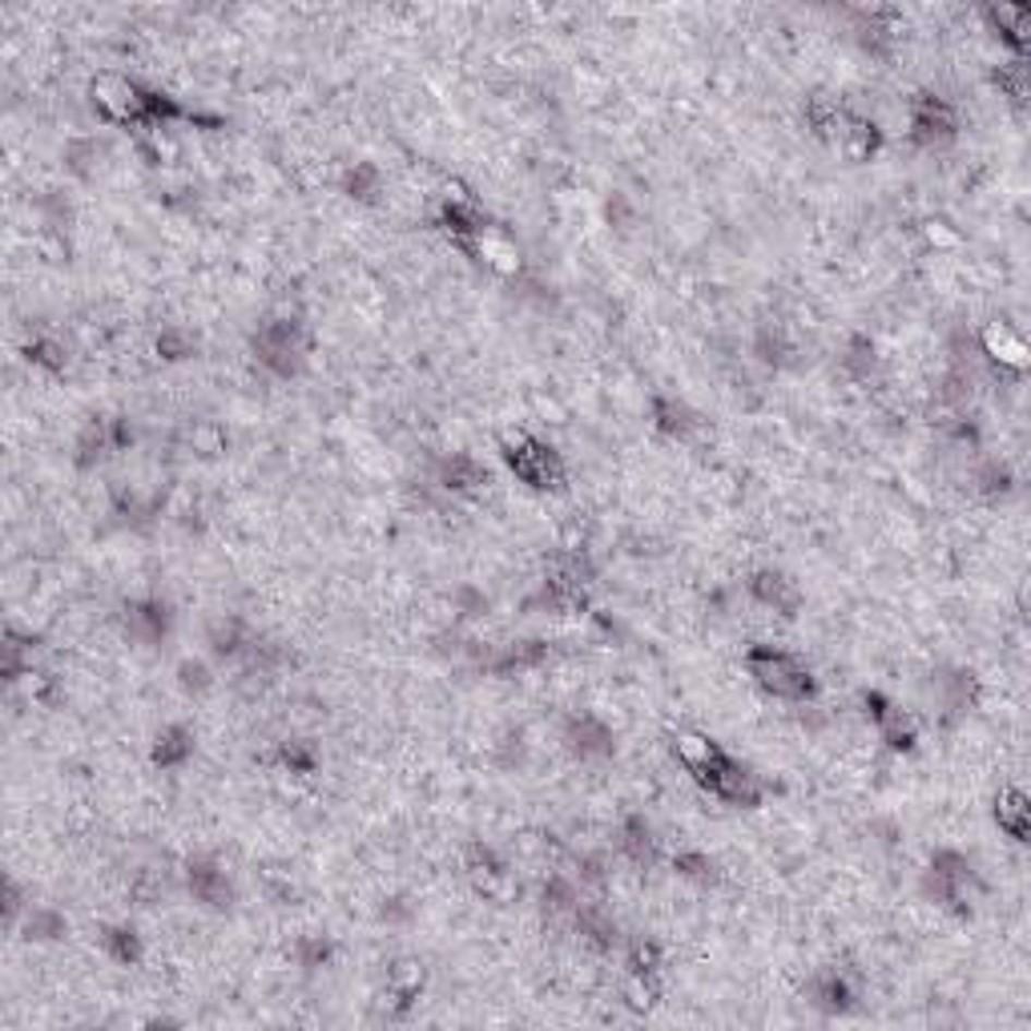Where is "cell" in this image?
Here are the masks:
<instances>
[{"label": "cell", "mask_w": 1031, "mask_h": 1031, "mask_svg": "<svg viewBox=\"0 0 1031 1031\" xmlns=\"http://www.w3.org/2000/svg\"><path fill=\"white\" fill-rule=\"evenodd\" d=\"M439 484H444L448 492H476L480 484H488V472H484V463H480L476 456L460 451V456L444 460V468H439Z\"/></svg>", "instance_id": "obj_23"}, {"label": "cell", "mask_w": 1031, "mask_h": 1031, "mask_svg": "<svg viewBox=\"0 0 1031 1031\" xmlns=\"http://www.w3.org/2000/svg\"><path fill=\"white\" fill-rule=\"evenodd\" d=\"M101 951L113 959V963L121 967H133L137 959H142V939H137V931L133 926H101Z\"/></svg>", "instance_id": "obj_28"}, {"label": "cell", "mask_w": 1031, "mask_h": 1031, "mask_svg": "<svg viewBox=\"0 0 1031 1031\" xmlns=\"http://www.w3.org/2000/svg\"><path fill=\"white\" fill-rule=\"evenodd\" d=\"M842 367H847L854 379H866L874 371V343L866 335H854V339H850L847 355H842Z\"/></svg>", "instance_id": "obj_34"}, {"label": "cell", "mask_w": 1031, "mask_h": 1031, "mask_svg": "<svg viewBox=\"0 0 1031 1031\" xmlns=\"http://www.w3.org/2000/svg\"><path fill=\"white\" fill-rule=\"evenodd\" d=\"M959 133V113L951 101H943L935 93H914L911 97V142L923 149L947 146Z\"/></svg>", "instance_id": "obj_7"}, {"label": "cell", "mask_w": 1031, "mask_h": 1031, "mask_svg": "<svg viewBox=\"0 0 1031 1031\" xmlns=\"http://www.w3.org/2000/svg\"><path fill=\"white\" fill-rule=\"evenodd\" d=\"M979 347H983V355L995 359L999 367L1016 371V375L1028 367V339L1011 323H987L983 335H979Z\"/></svg>", "instance_id": "obj_9"}, {"label": "cell", "mask_w": 1031, "mask_h": 1031, "mask_svg": "<svg viewBox=\"0 0 1031 1031\" xmlns=\"http://www.w3.org/2000/svg\"><path fill=\"white\" fill-rule=\"evenodd\" d=\"M617 847H621V854L629 862H636V866H648V862L657 859V834H653V826H648L645 818H624Z\"/></svg>", "instance_id": "obj_22"}, {"label": "cell", "mask_w": 1031, "mask_h": 1031, "mask_svg": "<svg viewBox=\"0 0 1031 1031\" xmlns=\"http://www.w3.org/2000/svg\"><path fill=\"white\" fill-rule=\"evenodd\" d=\"M565 741L572 745V754L581 757H608L612 754V729L601 721L596 714H577L565 729Z\"/></svg>", "instance_id": "obj_15"}, {"label": "cell", "mask_w": 1031, "mask_h": 1031, "mask_svg": "<svg viewBox=\"0 0 1031 1031\" xmlns=\"http://www.w3.org/2000/svg\"><path fill=\"white\" fill-rule=\"evenodd\" d=\"M653 427L669 439H689L698 432V415H693V408H686L681 399L657 396L653 399Z\"/></svg>", "instance_id": "obj_20"}, {"label": "cell", "mask_w": 1031, "mask_h": 1031, "mask_svg": "<svg viewBox=\"0 0 1031 1031\" xmlns=\"http://www.w3.org/2000/svg\"><path fill=\"white\" fill-rule=\"evenodd\" d=\"M983 21L995 28V37L1004 40L1007 49L1016 57H1023V49H1028V28H1031V9L1028 4H1019V0H1011V4H987L983 9Z\"/></svg>", "instance_id": "obj_13"}, {"label": "cell", "mask_w": 1031, "mask_h": 1031, "mask_svg": "<svg viewBox=\"0 0 1031 1031\" xmlns=\"http://www.w3.org/2000/svg\"><path fill=\"white\" fill-rule=\"evenodd\" d=\"M926 890L935 895L939 907H947V911L955 914H967V907L975 902V890H979L971 859L959 854V850H939L935 862H931V871H926Z\"/></svg>", "instance_id": "obj_4"}, {"label": "cell", "mask_w": 1031, "mask_h": 1031, "mask_svg": "<svg viewBox=\"0 0 1031 1031\" xmlns=\"http://www.w3.org/2000/svg\"><path fill=\"white\" fill-rule=\"evenodd\" d=\"M158 355H166V359H185V355H194V343L185 339L182 331H161L158 335Z\"/></svg>", "instance_id": "obj_40"}, {"label": "cell", "mask_w": 1031, "mask_h": 1031, "mask_svg": "<svg viewBox=\"0 0 1031 1031\" xmlns=\"http://www.w3.org/2000/svg\"><path fill=\"white\" fill-rule=\"evenodd\" d=\"M185 883H190V895H194L202 907H210V911H226V907H230V899H234V886H230L226 871L218 866V862H210V859H194V862H190Z\"/></svg>", "instance_id": "obj_11"}, {"label": "cell", "mask_w": 1031, "mask_h": 1031, "mask_svg": "<svg viewBox=\"0 0 1031 1031\" xmlns=\"http://www.w3.org/2000/svg\"><path fill=\"white\" fill-rule=\"evenodd\" d=\"M93 106L113 125H130V130H146L149 125V106H154V89H142L137 81L125 73H97L89 85Z\"/></svg>", "instance_id": "obj_3"}, {"label": "cell", "mask_w": 1031, "mask_h": 1031, "mask_svg": "<svg viewBox=\"0 0 1031 1031\" xmlns=\"http://www.w3.org/2000/svg\"><path fill=\"white\" fill-rule=\"evenodd\" d=\"M745 674L754 677L757 689H766L769 698L781 701H806L814 698V674L802 657H793L790 648L754 645L745 653Z\"/></svg>", "instance_id": "obj_1"}, {"label": "cell", "mask_w": 1031, "mask_h": 1031, "mask_svg": "<svg viewBox=\"0 0 1031 1031\" xmlns=\"http://www.w3.org/2000/svg\"><path fill=\"white\" fill-rule=\"evenodd\" d=\"M750 596H754L762 608L781 612V617H798V608H802V589H798L786 572H774V569H762L750 577Z\"/></svg>", "instance_id": "obj_10"}, {"label": "cell", "mask_w": 1031, "mask_h": 1031, "mask_svg": "<svg viewBox=\"0 0 1031 1031\" xmlns=\"http://www.w3.org/2000/svg\"><path fill=\"white\" fill-rule=\"evenodd\" d=\"M439 230H448L456 246H468V242L488 230V218H484V210L472 198H448L439 206Z\"/></svg>", "instance_id": "obj_14"}, {"label": "cell", "mask_w": 1031, "mask_h": 1031, "mask_svg": "<svg viewBox=\"0 0 1031 1031\" xmlns=\"http://www.w3.org/2000/svg\"><path fill=\"white\" fill-rule=\"evenodd\" d=\"M674 871L681 874V878H689V883H709L714 878V859L709 854H701V850H681L674 859Z\"/></svg>", "instance_id": "obj_33"}, {"label": "cell", "mask_w": 1031, "mask_h": 1031, "mask_svg": "<svg viewBox=\"0 0 1031 1031\" xmlns=\"http://www.w3.org/2000/svg\"><path fill=\"white\" fill-rule=\"evenodd\" d=\"M420 992H424V967H420V963L403 959V963H396L391 971H387V995H391V999L399 1004V1011L415 1004V999H420Z\"/></svg>", "instance_id": "obj_26"}, {"label": "cell", "mask_w": 1031, "mask_h": 1031, "mask_svg": "<svg viewBox=\"0 0 1031 1031\" xmlns=\"http://www.w3.org/2000/svg\"><path fill=\"white\" fill-rule=\"evenodd\" d=\"M299 951H303V967H306V971H315V967L327 963V955H331V947H327V943H323V939H306L303 947H299Z\"/></svg>", "instance_id": "obj_42"}, {"label": "cell", "mask_w": 1031, "mask_h": 1031, "mask_svg": "<svg viewBox=\"0 0 1031 1031\" xmlns=\"http://www.w3.org/2000/svg\"><path fill=\"white\" fill-rule=\"evenodd\" d=\"M995 85H999V93H1004L1016 109L1028 106V89H1031L1028 57H1011V61H1004V65L995 69Z\"/></svg>", "instance_id": "obj_27"}, {"label": "cell", "mask_w": 1031, "mask_h": 1031, "mask_svg": "<svg viewBox=\"0 0 1031 1031\" xmlns=\"http://www.w3.org/2000/svg\"><path fill=\"white\" fill-rule=\"evenodd\" d=\"M975 484H979V492L987 496V500H999V496H1007V492L1016 488V476H1011V468L1007 463H983L979 468V476H975Z\"/></svg>", "instance_id": "obj_31"}, {"label": "cell", "mask_w": 1031, "mask_h": 1031, "mask_svg": "<svg viewBox=\"0 0 1031 1031\" xmlns=\"http://www.w3.org/2000/svg\"><path fill=\"white\" fill-rule=\"evenodd\" d=\"M190 754H194V733L185 726H166L158 733V741H154V762H158L161 769L185 766Z\"/></svg>", "instance_id": "obj_25"}, {"label": "cell", "mask_w": 1031, "mask_h": 1031, "mask_svg": "<svg viewBox=\"0 0 1031 1031\" xmlns=\"http://www.w3.org/2000/svg\"><path fill=\"white\" fill-rule=\"evenodd\" d=\"M701 790H709L717 802H729V806H757L762 802V781L750 766H741L738 757H729L726 750L709 762L705 774L693 778Z\"/></svg>", "instance_id": "obj_6"}, {"label": "cell", "mask_w": 1031, "mask_h": 1031, "mask_svg": "<svg viewBox=\"0 0 1031 1031\" xmlns=\"http://www.w3.org/2000/svg\"><path fill=\"white\" fill-rule=\"evenodd\" d=\"M674 754L677 762H681V769L698 778V774H705L709 762L721 754V745H717L714 738H705V733H681V738L674 741Z\"/></svg>", "instance_id": "obj_24"}, {"label": "cell", "mask_w": 1031, "mask_h": 1031, "mask_svg": "<svg viewBox=\"0 0 1031 1031\" xmlns=\"http://www.w3.org/2000/svg\"><path fill=\"white\" fill-rule=\"evenodd\" d=\"M130 629L142 636V641H161L166 629H170V612H166V605H158V601L133 605L130 608Z\"/></svg>", "instance_id": "obj_29"}, {"label": "cell", "mask_w": 1031, "mask_h": 1031, "mask_svg": "<svg viewBox=\"0 0 1031 1031\" xmlns=\"http://www.w3.org/2000/svg\"><path fill=\"white\" fill-rule=\"evenodd\" d=\"M866 714H871L878 738L890 745V750H914V721L902 714L895 701H886L883 693H866Z\"/></svg>", "instance_id": "obj_8"}, {"label": "cell", "mask_w": 1031, "mask_h": 1031, "mask_svg": "<svg viewBox=\"0 0 1031 1031\" xmlns=\"http://www.w3.org/2000/svg\"><path fill=\"white\" fill-rule=\"evenodd\" d=\"M278 762L291 769V774H315V750L306 745V741H282V750H278Z\"/></svg>", "instance_id": "obj_36"}, {"label": "cell", "mask_w": 1031, "mask_h": 1031, "mask_svg": "<svg viewBox=\"0 0 1031 1031\" xmlns=\"http://www.w3.org/2000/svg\"><path fill=\"white\" fill-rule=\"evenodd\" d=\"M251 347H254V359H258V363H263L270 375H278V379H291V375H299V367H303V355H306L303 318H291V315L266 318V323H258V331H254Z\"/></svg>", "instance_id": "obj_2"}, {"label": "cell", "mask_w": 1031, "mask_h": 1031, "mask_svg": "<svg viewBox=\"0 0 1031 1031\" xmlns=\"http://www.w3.org/2000/svg\"><path fill=\"white\" fill-rule=\"evenodd\" d=\"M810 999H814V1007L838 1016V1011L854 1007V987H850V979L838 967H830V971H818V975L810 979Z\"/></svg>", "instance_id": "obj_18"}, {"label": "cell", "mask_w": 1031, "mask_h": 1031, "mask_svg": "<svg viewBox=\"0 0 1031 1031\" xmlns=\"http://www.w3.org/2000/svg\"><path fill=\"white\" fill-rule=\"evenodd\" d=\"M343 190L359 202H375V194H384V173H379V166H371V161H355V166L343 173Z\"/></svg>", "instance_id": "obj_30"}, {"label": "cell", "mask_w": 1031, "mask_h": 1031, "mask_svg": "<svg viewBox=\"0 0 1031 1031\" xmlns=\"http://www.w3.org/2000/svg\"><path fill=\"white\" fill-rule=\"evenodd\" d=\"M931 689H935L939 709H947V714H963L967 705L975 701V677L963 674V669H947V674H939L935 681H931Z\"/></svg>", "instance_id": "obj_21"}, {"label": "cell", "mask_w": 1031, "mask_h": 1031, "mask_svg": "<svg viewBox=\"0 0 1031 1031\" xmlns=\"http://www.w3.org/2000/svg\"><path fill=\"white\" fill-rule=\"evenodd\" d=\"M178 681H182L185 693H206V689L214 686L210 669H206L202 662H182V665H178Z\"/></svg>", "instance_id": "obj_39"}, {"label": "cell", "mask_w": 1031, "mask_h": 1031, "mask_svg": "<svg viewBox=\"0 0 1031 1031\" xmlns=\"http://www.w3.org/2000/svg\"><path fill=\"white\" fill-rule=\"evenodd\" d=\"M246 645H251V641H246L239 621H218L210 629V648L218 653V657H234V653H242Z\"/></svg>", "instance_id": "obj_32"}, {"label": "cell", "mask_w": 1031, "mask_h": 1031, "mask_svg": "<svg viewBox=\"0 0 1031 1031\" xmlns=\"http://www.w3.org/2000/svg\"><path fill=\"white\" fill-rule=\"evenodd\" d=\"M624 995H629V1007H636V1011L653 1007L657 1004V975H636V971H629Z\"/></svg>", "instance_id": "obj_37"}, {"label": "cell", "mask_w": 1031, "mask_h": 1031, "mask_svg": "<svg viewBox=\"0 0 1031 1031\" xmlns=\"http://www.w3.org/2000/svg\"><path fill=\"white\" fill-rule=\"evenodd\" d=\"M992 814H995V826H999V830H1004L1011 842H1028V834H1031V802H1028V793L1019 790V786H1007V790L995 793Z\"/></svg>", "instance_id": "obj_16"}, {"label": "cell", "mask_w": 1031, "mask_h": 1031, "mask_svg": "<svg viewBox=\"0 0 1031 1031\" xmlns=\"http://www.w3.org/2000/svg\"><path fill=\"white\" fill-rule=\"evenodd\" d=\"M61 919H57L53 911H37L33 919H28V931H33V939H57L61 935Z\"/></svg>", "instance_id": "obj_41"}, {"label": "cell", "mask_w": 1031, "mask_h": 1031, "mask_svg": "<svg viewBox=\"0 0 1031 1031\" xmlns=\"http://www.w3.org/2000/svg\"><path fill=\"white\" fill-rule=\"evenodd\" d=\"M463 254H472L476 263H484L488 270H496V275H516L520 270V251H516V242L504 234L500 226H488L480 239H472L468 246H460Z\"/></svg>", "instance_id": "obj_12"}, {"label": "cell", "mask_w": 1031, "mask_h": 1031, "mask_svg": "<svg viewBox=\"0 0 1031 1031\" xmlns=\"http://www.w3.org/2000/svg\"><path fill=\"white\" fill-rule=\"evenodd\" d=\"M624 967L636 971V975H657V971H662V947H657V943H645V939L629 943V959H624Z\"/></svg>", "instance_id": "obj_35"}, {"label": "cell", "mask_w": 1031, "mask_h": 1031, "mask_svg": "<svg viewBox=\"0 0 1031 1031\" xmlns=\"http://www.w3.org/2000/svg\"><path fill=\"white\" fill-rule=\"evenodd\" d=\"M504 463L512 468V476L520 480V484H529V488L536 492H548L565 484V460H560V451L536 436H520L516 444H508V448H504Z\"/></svg>", "instance_id": "obj_5"}, {"label": "cell", "mask_w": 1031, "mask_h": 1031, "mask_svg": "<svg viewBox=\"0 0 1031 1031\" xmlns=\"http://www.w3.org/2000/svg\"><path fill=\"white\" fill-rule=\"evenodd\" d=\"M838 149H842V158H850V161H871L874 154L883 149V130H878L871 118L850 113L847 130H842V137H838Z\"/></svg>", "instance_id": "obj_19"}, {"label": "cell", "mask_w": 1031, "mask_h": 1031, "mask_svg": "<svg viewBox=\"0 0 1031 1031\" xmlns=\"http://www.w3.org/2000/svg\"><path fill=\"white\" fill-rule=\"evenodd\" d=\"M847 118H850V109H842L834 97H826V93H814L806 101V125L814 130V137L830 142V146H838V137L847 130Z\"/></svg>", "instance_id": "obj_17"}, {"label": "cell", "mask_w": 1031, "mask_h": 1031, "mask_svg": "<svg viewBox=\"0 0 1031 1031\" xmlns=\"http://www.w3.org/2000/svg\"><path fill=\"white\" fill-rule=\"evenodd\" d=\"M28 359H33L37 367L61 371L65 367V347L53 343V339H37V343H28Z\"/></svg>", "instance_id": "obj_38"}]
</instances>
